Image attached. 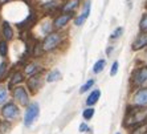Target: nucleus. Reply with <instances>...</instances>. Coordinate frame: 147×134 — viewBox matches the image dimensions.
<instances>
[{"label": "nucleus", "instance_id": "0eeeda50", "mask_svg": "<svg viewBox=\"0 0 147 134\" xmlns=\"http://www.w3.org/2000/svg\"><path fill=\"white\" fill-rule=\"evenodd\" d=\"M134 83L137 85H143L147 83V66L137 70V73L134 74Z\"/></svg>", "mask_w": 147, "mask_h": 134}, {"label": "nucleus", "instance_id": "1a4fd4ad", "mask_svg": "<svg viewBox=\"0 0 147 134\" xmlns=\"http://www.w3.org/2000/svg\"><path fill=\"white\" fill-rule=\"evenodd\" d=\"M70 19H72V14L61 15V16L56 17V20L53 21V27H55V28H62V27H65Z\"/></svg>", "mask_w": 147, "mask_h": 134}, {"label": "nucleus", "instance_id": "7ed1b4c3", "mask_svg": "<svg viewBox=\"0 0 147 134\" xmlns=\"http://www.w3.org/2000/svg\"><path fill=\"white\" fill-rule=\"evenodd\" d=\"M20 110L17 108V105H15L13 102H8L4 104V106L1 108V114H3L4 118L7 120H15V118L19 116Z\"/></svg>", "mask_w": 147, "mask_h": 134}, {"label": "nucleus", "instance_id": "6ab92c4d", "mask_svg": "<svg viewBox=\"0 0 147 134\" xmlns=\"http://www.w3.org/2000/svg\"><path fill=\"white\" fill-rule=\"evenodd\" d=\"M93 116H94V109H93V108H88V109H85L84 113H82V117L85 118V120H90Z\"/></svg>", "mask_w": 147, "mask_h": 134}, {"label": "nucleus", "instance_id": "b1692460", "mask_svg": "<svg viewBox=\"0 0 147 134\" xmlns=\"http://www.w3.org/2000/svg\"><path fill=\"white\" fill-rule=\"evenodd\" d=\"M5 72H7V64H5V62H1V64H0V81H1L3 77L5 76Z\"/></svg>", "mask_w": 147, "mask_h": 134}, {"label": "nucleus", "instance_id": "9d476101", "mask_svg": "<svg viewBox=\"0 0 147 134\" xmlns=\"http://www.w3.org/2000/svg\"><path fill=\"white\" fill-rule=\"evenodd\" d=\"M99 97H101V90L96 89L94 92L90 93L89 97L86 98V105H88V106H93L94 104H97V101L99 100Z\"/></svg>", "mask_w": 147, "mask_h": 134}, {"label": "nucleus", "instance_id": "cd10ccee", "mask_svg": "<svg viewBox=\"0 0 147 134\" xmlns=\"http://www.w3.org/2000/svg\"><path fill=\"white\" fill-rule=\"evenodd\" d=\"M117 134H121V133H117Z\"/></svg>", "mask_w": 147, "mask_h": 134}, {"label": "nucleus", "instance_id": "9b49d317", "mask_svg": "<svg viewBox=\"0 0 147 134\" xmlns=\"http://www.w3.org/2000/svg\"><path fill=\"white\" fill-rule=\"evenodd\" d=\"M41 85V79L38 77V76H33V77H31L29 79V81H28V88L29 89H32L34 92L36 89H38Z\"/></svg>", "mask_w": 147, "mask_h": 134}, {"label": "nucleus", "instance_id": "bb28decb", "mask_svg": "<svg viewBox=\"0 0 147 134\" xmlns=\"http://www.w3.org/2000/svg\"><path fill=\"white\" fill-rule=\"evenodd\" d=\"M111 51H113V48H107L106 49V53H107V55H110V53H111Z\"/></svg>", "mask_w": 147, "mask_h": 134}, {"label": "nucleus", "instance_id": "f3484780", "mask_svg": "<svg viewBox=\"0 0 147 134\" xmlns=\"http://www.w3.org/2000/svg\"><path fill=\"white\" fill-rule=\"evenodd\" d=\"M7 98H8V92H7V89H5V88H1V86H0V105L5 104Z\"/></svg>", "mask_w": 147, "mask_h": 134}, {"label": "nucleus", "instance_id": "f257e3e1", "mask_svg": "<svg viewBox=\"0 0 147 134\" xmlns=\"http://www.w3.org/2000/svg\"><path fill=\"white\" fill-rule=\"evenodd\" d=\"M37 116H38V104L37 102L29 104L24 114V125L27 127H29L34 122V120L37 118Z\"/></svg>", "mask_w": 147, "mask_h": 134}, {"label": "nucleus", "instance_id": "f8f14e48", "mask_svg": "<svg viewBox=\"0 0 147 134\" xmlns=\"http://www.w3.org/2000/svg\"><path fill=\"white\" fill-rule=\"evenodd\" d=\"M3 36L7 40H11V39L13 37V32H12V28H11V25L8 24L7 21H4L3 23Z\"/></svg>", "mask_w": 147, "mask_h": 134}, {"label": "nucleus", "instance_id": "6e6552de", "mask_svg": "<svg viewBox=\"0 0 147 134\" xmlns=\"http://www.w3.org/2000/svg\"><path fill=\"white\" fill-rule=\"evenodd\" d=\"M146 45H147V32H146V33L139 35V36H138V37L134 40L133 49H134V51H138V49L144 48Z\"/></svg>", "mask_w": 147, "mask_h": 134}, {"label": "nucleus", "instance_id": "f03ea898", "mask_svg": "<svg viewBox=\"0 0 147 134\" xmlns=\"http://www.w3.org/2000/svg\"><path fill=\"white\" fill-rule=\"evenodd\" d=\"M60 40H61V36L58 33H51L48 35L47 37L44 39V43H42V49L45 52H49L52 49H55L58 44H60Z\"/></svg>", "mask_w": 147, "mask_h": 134}, {"label": "nucleus", "instance_id": "dca6fc26", "mask_svg": "<svg viewBox=\"0 0 147 134\" xmlns=\"http://www.w3.org/2000/svg\"><path fill=\"white\" fill-rule=\"evenodd\" d=\"M105 65H106V62H105V60H98V61L94 64V68H93V72L94 73H101L103 70V68H105Z\"/></svg>", "mask_w": 147, "mask_h": 134}, {"label": "nucleus", "instance_id": "39448f33", "mask_svg": "<svg viewBox=\"0 0 147 134\" xmlns=\"http://www.w3.org/2000/svg\"><path fill=\"white\" fill-rule=\"evenodd\" d=\"M90 8H92V3H90V0H88L85 3V5H84V9H82L81 15H78L77 19H76V21H74L76 25H82L85 23L86 19H88L90 15Z\"/></svg>", "mask_w": 147, "mask_h": 134}, {"label": "nucleus", "instance_id": "423d86ee", "mask_svg": "<svg viewBox=\"0 0 147 134\" xmlns=\"http://www.w3.org/2000/svg\"><path fill=\"white\" fill-rule=\"evenodd\" d=\"M134 102L139 105V106H146L147 105V88L139 89L135 96H134Z\"/></svg>", "mask_w": 147, "mask_h": 134}, {"label": "nucleus", "instance_id": "a878e982", "mask_svg": "<svg viewBox=\"0 0 147 134\" xmlns=\"http://www.w3.org/2000/svg\"><path fill=\"white\" fill-rule=\"evenodd\" d=\"M88 130H89V126H88L86 124H81V125H80V131H82V133H84V131H88Z\"/></svg>", "mask_w": 147, "mask_h": 134}, {"label": "nucleus", "instance_id": "412c9836", "mask_svg": "<svg viewBox=\"0 0 147 134\" xmlns=\"http://www.w3.org/2000/svg\"><path fill=\"white\" fill-rule=\"evenodd\" d=\"M7 51H8V47H7V43L5 41H0V56H7Z\"/></svg>", "mask_w": 147, "mask_h": 134}, {"label": "nucleus", "instance_id": "20e7f679", "mask_svg": "<svg viewBox=\"0 0 147 134\" xmlns=\"http://www.w3.org/2000/svg\"><path fill=\"white\" fill-rule=\"evenodd\" d=\"M13 97L15 100H17V102L21 104V105H28L29 102V97H28V93L25 92V89L23 86H17L13 89Z\"/></svg>", "mask_w": 147, "mask_h": 134}, {"label": "nucleus", "instance_id": "2eb2a0df", "mask_svg": "<svg viewBox=\"0 0 147 134\" xmlns=\"http://www.w3.org/2000/svg\"><path fill=\"white\" fill-rule=\"evenodd\" d=\"M23 80H24V76L21 74L20 72H16L13 76H12V80H11V83H9V86H12V85H16V84L21 83Z\"/></svg>", "mask_w": 147, "mask_h": 134}, {"label": "nucleus", "instance_id": "4be33fe9", "mask_svg": "<svg viewBox=\"0 0 147 134\" xmlns=\"http://www.w3.org/2000/svg\"><path fill=\"white\" fill-rule=\"evenodd\" d=\"M122 33H123V28L122 27H118L115 31L111 33V39H113V40H115V39L121 37V36H122Z\"/></svg>", "mask_w": 147, "mask_h": 134}, {"label": "nucleus", "instance_id": "393cba45", "mask_svg": "<svg viewBox=\"0 0 147 134\" xmlns=\"http://www.w3.org/2000/svg\"><path fill=\"white\" fill-rule=\"evenodd\" d=\"M118 66H119V64H118V61H114L113 65H111V70H110V76H115L117 72H118Z\"/></svg>", "mask_w": 147, "mask_h": 134}, {"label": "nucleus", "instance_id": "aec40b11", "mask_svg": "<svg viewBox=\"0 0 147 134\" xmlns=\"http://www.w3.org/2000/svg\"><path fill=\"white\" fill-rule=\"evenodd\" d=\"M37 70H38V65L31 64V65H28V68L25 69V73H27V74H33V73H36Z\"/></svg>", "mask_w": 147, "mask_h": 134}, {"label": "nucleus", "instance_id": "a211bd4d", "mask_svg": "<svg viewBox=\"0 0 147 134\" xmlns=\"http://www.w3.org/2000/svg\"><path fill=\"white\" fill-rule=\"evenodd\" d=\"M93 85H94V80H89L88 83H85L84 85L81 86V89H80V93H85V92H88V90H89Z\"/></svg>", "mask_w": 147, "mask_h": 134}, {"label": "nucleus", "instance_id": "5701e85b", "mask_svg": "<svg viewBox=\"0 0 147 134\" xmlns=\"http://www.w3.org/2000/svg\"><path fill=\"white\" fill-rule=\"evenodd\" d=\"M139 28H140V31H143V32H147V15H146V16H143V19H142V20H140Z\"/></svg>", "mask_w": 147, "mask_h": 134}, {"label": "nucleus", "instance_id": "4468645a", "mask_svg": "<svg viewBox=\"0 0 147 134\" xmlns=\"http://www.w3.org/2000/svg\"><path fill=\"white\" fill-rule=\"evenodd\" d=\"M77 5H78V0H69L64 5V11L65 12H72L74 8H77Z\"/></svg>", "mask_w": 147, "mask_h": 134}, {"label": "nucleus", "instance_id": "ddd939ff", "mask_svg": "<svg viewBox=\"0 0 147 134\" xmlns=\"http://www.w3.org/2000/svg\"><path fill=\"white\" fill-rule=\"evenodd\" d=\"M61 79V73L60 70H52L48 76H47V83H53V81H57V80Z\"/></svg>", "mask_w": 147, "mask_h": 134}]
</instances>
